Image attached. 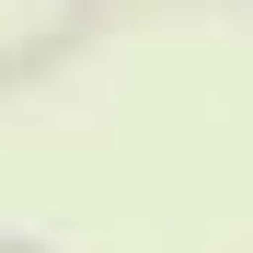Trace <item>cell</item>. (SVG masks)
Instances as JSON below:
<instances>
[]
</instances>
